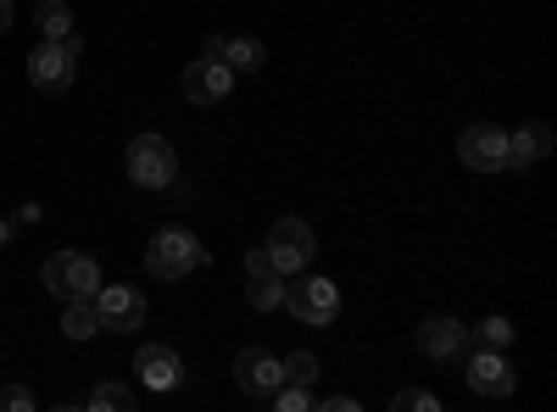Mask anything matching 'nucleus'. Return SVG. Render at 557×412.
Segmentation results:
<instances>
[{
    "mask_svg": "<svg viewBox=\"0 0 557 412\" xmlns=\"http://www.w3.org/2000/svg\"><path fill=\"white\" fill-rule=\"evenodd\" d=\"M196 267H207V246L190 235V228H157L151 246H146V273L162 285L173 279H190Z\"/></svg>",
    "mask_w": 557,
    "mask_h": 412,
    "instance_id": "1",
    "label": "nucleus"
},
{
    "mask_svg": "<svg viewBox=\"0 0 557 412\" xmlns=\"http://www.w3.org/2000/svg\"><path fill=\"white\" fill-rule=\"evenodd\" d=\"M39 279H45V290H51L57 301H89V296L107 285V279H101V262L84 257V251H57V257H45Z\"/></svg>",
    "mask_w": 557,
    "mask_h": 412,
    "instance_id": "2",
    "label": "nucleus"
},
{
    "mask_svg": "<svg viewBox=\"0 0 557 412\" xmlns=\"http://www.w3.org/2000/svg\"><path fill=\"white\" fill-rule=\"evenodd\" d=\"M123 173L139 190H168L178 178V157H173V146L162 140V134H134L128 157H123Z\"/></svg>",
    "mask_w": 557,
    "mask_h": 412,
    "instance_id": "3",
    "label": "nucleus"
},
{
    "mask_svg": "<svg viewBox=\"0 0 557 412\" xmlns=\"http://www.w3.org/2000/svg\"><path fill=\"white\" fill-rule=\"evenodd\" d=\"M78 57H84V39H78V34L34 45V51H28V78H34V89H51V96L73 89V78H78Z\"/></svg>",
    "mask_w": 557,
    "mask_h": 412,
    "instance_id": "4",
    "label": "nucleus"
},
{
    "mask_svg": "<svg viewBox=\"0 0 557 412\" xmlns=\"http://www.w3.org/2000/svg\"><path fill=\"white\" fill-rule=\"evenodd\" d=\"M285 307L301 317V324L323 329V324H335V312H341V285L301 267V273H290V279H285Z\"/></svg>",
    "mask_w": 557,
    "mask_h": 412,
    "instance_id": "5",
    "label": "nucleus"
},
{
    "mask_svg": "<svg viewBox=\"0 0 557 412\" xmlns=\"http://www.w3.org/2000/svg\"><path fill=\"white\" fill-rule=\"evenodd\" d=\"M268 257H273V267L285 273V279H290V273H301V267H312V257H318L312 228L301 217H278L268 228Z\"/></svg>",
    "mask_w": 557,
    "mask_h": 412,
    "instance_id": "6",
    "label": "nucleus"
},
{
    "mask_svg": "<svg viewBox=\"0 0 557 412\" xmlns=\"http://www.w3.org/2000/svg\"><path fill=\"white\" fill-rule=\"evenodd\" d=\"M457 157H462V167H469V173H502V167H507V134L491 128V123L462 128Z\"/></svg>",
    "mask_w": 557,
    "mask_h": 412,
    "instance_id": "7",
    "label": "nucleus"
},
{
    "mask_svg": "<svg viewBox=\"0 0 557 412\" xmlns=\"http://www.w3.org/2000/svg\"><path fill=\"white\" fill-rule=\"evenodd\" d=\"M474 346V335H469V324H457V317H424L418 324V351H424L430 362H457L462 351Z\"/></svg>",
    "mask_w": 557,
    "mask_h": 412,
    "instance_id": "8",
    "label": "nucleus"
},
{
    "mask_svg": "<svg viewBox=\"0 0 557 412\" xmlns=\"http://www.w3.org/2000/svg\"><path fill=\"white\" fill-rule=\"evenodd\" d=\"M96 312H101V329L128 335V329L146 324V296H139L134 285H101L96 290Z\"/></svg>",
    "mask_w": 557,
    "mask_h": 412,
    "instance_id": "9",
    "label": "nucleus"
},
{
    "mask_svg": "<svg viewBox=\"0 0 557 412\" xmlns=\"http://www.w3.org/2000/svg\"><path fill=\"white\" fill-rule=\"evenodd\" d=\"M246 301L257 307V312H273V307H285V273L273 267V257H268V246H257V251H246Z\"/></svg>",
    "mask_w": 557,
    "mask_h": 412,
    "instance_id": "10",
    "label": "nucleus"
},
{
    "mask_svg": "<svg viewBox=\"0 0 557 412\" xmlns=\"http://www.w3.org/2000/svg\"><path fill=\"white\" fill-rule=\"evenodd\" d=\"M228 89H235V73L218 57H201V62L184 67V96H190V107H218Z\"/></svg>",
    "mask_w": 557,
    "mask_h": 412,
    "instance_id": "11",
    "label": "nucleus"
},
{
    "mask_svg": "<svg viewBox=\"0 0 557 412\" xmlns=\"http://www.w3.org/2000/svg\"><path fill=\"white\" fill-rule=\"evenodd\" d=\"M235 385H240L246 396L268 401L278 385H285V369H278V357H268L262 346H246V351L235 357Z\"/></svg>",
    "mask_w": 557,
    "mask_h": 412,
    "instance_id": "12",
    "label": "nucleus"
},
{
    "mask_svg": "<svg viewBox=\"0 0 557 412\" xmlns=\"http://www.w3.org/2000/svg\"><path fill=\"white\" fill-rule=\"evenodd\" d=\"M513 385H519V379H513V362H507V351H485V346H480V351L469 357V390H474V396H496V401H502V396H513Z\"/></svg>",
    "mask_w": 557,
    "mask_h": 412,
    "instance_id": "13",
    "label": "nucleus"
},
{
    "mask_svg": "<svg viewBox=\"0 0 557 412\" xmlns=\"http://www.w3.org/2000/svg\"><path fill=\"white\" fill-rule=\"evenodd\" d=\"M134 374L146 390H178L184 385V362L173 346H139L134 351Z\"/></svg>",
    "mask_w": 557,
    "mask_h": 412,
    "instance_id": "14",
    "label": "nucleus"
},
{
    "mask_svg": "<svg viewBox=\"0 0 557 412\" xmlns=\"http://www.w3.org/2000/svg\"><path fill=\"white\" fill-rule=\"evenodd\" d=\"M546 151H552V128L546 123H524L519 134H507V167H535V162H546Z\"/></svg>",
    "mask_w": 557,
    "mask_h": 412,
    "instance_id": "15",
    "label": "nucleus"
},
{
    "mask_svg": "<svg viewBox=\"0 0 557 412\" xmlns=\"http://www.w3.org/2000/svg\"><path fill=\"white\" fill-rule=\"evenodd\" d=\"M62 335H67V340H89V335H101L96 296H89V301H62Z\"/></svg>",
    "mask_w": 557,
    "mask_h": 412,
    "instance_id": "16",
    "label": "nucleus"
},
{
    "mask_svg": "<svg viewBox=\"0 0 557 412\" xmlns=\"http://www.w3.org/2000/svg\"><path fill=\"white\" fill-rule=\"evenodd\" d=\"M223 62H228V73H257L268 57H262V45H257V39L235 34V39H223Z\"/></svg>",
    "mask_w": 557,
    "mask_h": 412,
    "instance_id": "17",
    "label": "nucleus"
},
{
    "mask_svg": "<svg viewBox=\"0 0 557 412\" xmlns=\"http://www.w3.org/2000/svg\"><path fill=\"white\" fill-rule=\"evenodd\" d=\"M34 23L45 39H67L73 34V12H67V0H39L34 7Z\"/></svg>",
    "mask_w": 557,
    "mask_h": 412,
    "instance_id": "18",
    "label": "nucleus"
},
{
    "mask_svg": "<svg viewBox=\"0 0 557 412\" xmlns=\"http://www.w3.org/2000/svg\"><path fill=\"white\" fill-rule=\"evenodd\" d=\"M278 369H285V385L312 390V379H318V357H312V351H290V357H278Z\"/></svg>",
    "mask_w": 557,
    "mask_h": 412,
    "instance_id": "19",
    "label": "nucleus"
},
{
    "mask_svg": "<svg viewBox=\"0 0 557 412\" xmlns=\"http://www.w3.org/2000/svg\"><path fill=\"white\" fill-rule=\"evenodd\" d=\"M89 407H96V412H128L134 407V390L128 385H96V390H89Z\"/></svg>",
    "mask_w": 557,
    "mask_h": 412,
    "instance_id": "20",
    "label": "nucleus"
},
{
    "mask_svg": "<svg viewBox=\"0 0 557 412\" xmlns=\"http://www.w3.org/2000/svg\"><path fill=\"white\" fill-rule=\"evenodd\" d=\"M485 351H507V346H513V324H507V317H485V324L480 329H469Z\"/></svg>",
    "mask_w": 557,
    "mask_h": 412,
    "instance_id": "21",
    "label": "nucleus"
},
{
    "mask_svg": "<svg viewBox=\"0 0 557 412\" xmlns=\"http://www.w3.org/2000/svg\"><path fill=\"white\" fill-rule=\"evenodd\" d=\"M391 407H396V412H435L441 401H435L430 390H401V396H396Z\"/></svg>",
    "mask_w": 557,
    "mask_h": 412,
    "instance_id": "22",
    "label": "nucleus"
},
{
    "mask_svg": "<svg viewBox=\"0 0 557 412\" xmlns=\"http://www.w3.org/2000/svg\"><path fill=\"white\" fill-rule=\"evenodd\" d=\"M28 407H34V390H23V385L0 390V412H28Z\"/></svg>",
    "mask_w": 557,
    "mask_h": 412,
    "instance_id": "23",
    "label": "nucleus"
},
{
    "mask_svg": "<svg viewBox=\"0 0 557 412\" xmlns=\"http://www.w3.org/2000/svg\"><path fill=\"white\" fill-rule=\"evenodd\" d=\"M312 407H323V412H357L351 396H323V401H312Z\"/></svg>",
    "mask_w": 557,
    "mask_h": 412,
    "instance_id": "24",
    "label": "nucleus"
},
{
    "mask_svg": "<svg viewBox=\"0 0 557 412\" xmlns=\"http://www.w3.org/2000/svg\"><path fill=\"white\" fill-rule=\"evenodd\" d=\"M201 57H218V62H223V34H207V45H201Z\"/></svg>",
    "mask_w": 557,
    "mask_h": 412,
    "instance_id": "25",
    "label": "nucleus"
},
{
    "mask_svg": "<svg viewBox=\"0 0 557 412\" xmlns=\"http://www.w3.org/2000/svg\"><path fill=\"white\" fill-rule=\"evenodd\" d=\"M12 17H17V7H12V0H0V34L12 28Z\"/></svg>",
    "mask_w": 557,
    "mask_h": 412,
    "instance_id": "26",
    "label": "nucleus"
}]
</instances>
